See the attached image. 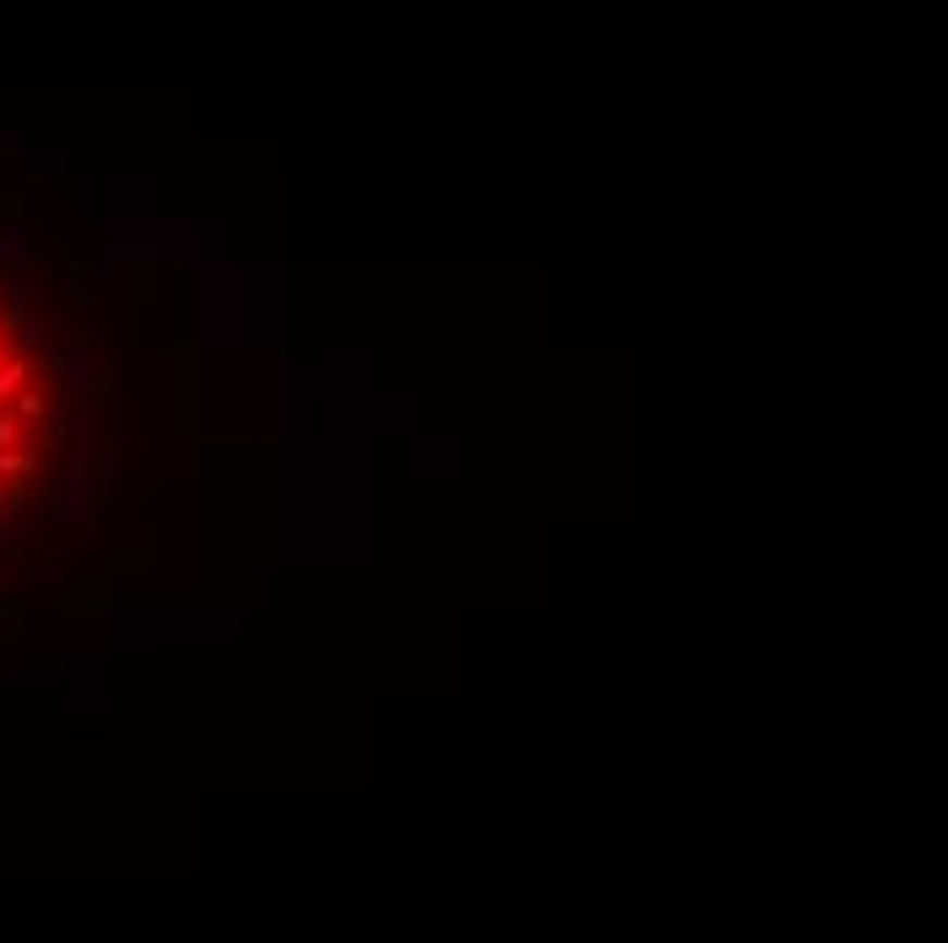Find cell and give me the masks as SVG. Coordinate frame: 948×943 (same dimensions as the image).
<instances>
[{"instance_id":"1","label":"cell","mask_w":948,"mask_h":943,"mask_svg":"<svg viewBox=\"0 0 948 943\" xmlns=\"http://www.w3.org/2000/svg\"><path fill=\"white\" fill-rule=\"evenodd\" d=\"M28 382H34V360H23L12 317H0V486L34 463L23 436L45 414V398L28 393Z\"/></svg>"}]
</instances>
